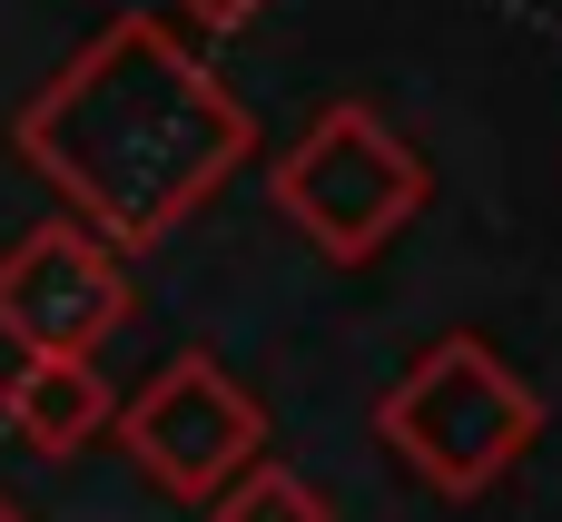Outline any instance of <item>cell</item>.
Masks as SVG:
<instances>
[{
  "label": "cell",
  "mask_w": 562,
  "mask_h": 522,
  "mask_svg": "<svg viewBox=\"0 0 562 522\" xmlns=\"http://www.w3.org/2000/svg\"><path fill=\"white\" fill-rule=\"evenodd\" d=\"M10 148L69 197V217L138 257L158 237H178L217 188L227 168L257 148V118L237 109V89L188 49L178 20L158 10H119L99 20L59 69L49 89L10 118Z\"/></svg>",
  "instance_id": "1"
},
{
  "label": "cell",
  "mask_w": 562,
  "mask_h": 522,
  "mask_svg": "<svg viewBox=\"0 0 562 522\" xmlns=\"http://www.w3.org/2000/svg\"><path fill=\"white\" fill-rule=\"evenodd\" d=\"M375 434H385V454H395L425 493L484 503V493L543 444V395H533L484 336L454 326V336H435V345L385 385Z\"/></svg>",
  "instance_id": "2"
},
{
  "label": "cell",
  "mask_w": 562,
  "mask_h": 522,
  "mask_svg": "<svg viewBox=\"0 0 562 522\" xmlns=\"http://www.w3.org/2000/svg\"><path fill=\"white\" fill-rule=\"evenodd\" d=\"M207 522H336V503H326L296 464L257 454L237 484H217V493H207Z\"/></svg>",
  "instance_id": "7"
},
{
  "label": "cell",
  "mask_w": 562,
  "mask_h": 522,
  "mask_svg": "<svg viewBox=\"0 0 562 522\" xmlns=\"http://www.w3.org/2000/svg\"><path fill=\"white\" fill-rule=\"evenodd\" d=\"M178 20H188L198 39H237V30L267 20V0H178Z\"/></svg>",
  "instance_id": "8"
},
{
  "label": "cell",
  "mask_w": 562,
  "mask_h": 522,
  "mask_svg": "<svg viewBox=\"0 0 562 522\" xmlns=\"http://www.w3.org/2000/svg\"><path fill=\"white\" fill-rule=\"evenodd\" d=\"M109 434H119V454L158 484V493H178V503H207L217 484H237L257 454H267V405L217 365V355H168L119 415H109Z\"/></svg>",
  "instance_id": "4"
},
{
  "label": "cell",
  "mask_w": 562,
  "mask_h": 522,
  "mask_svg": "<svg viewBox=\"0 0 562 522\" xmlns=\"http://www.w3.org/2000/svg\"><path fill=\"white\" fill-rule=\"evenodd\" d=\"M267 197H277L286 227H306L316 257L366 266V257H385L395 227L435 197V168L385 128L375 99H326V109L296 128V148L267 168Z\"/></svg>",
  "instance_id": "3"
},
{
  "label": "cell",
  "mask_w": 562,
  "mask_h": 522,
  "mask_svg": "<svg viewBox=\"0 0 562 522\" xmlns=\"http://www.w3.org/2000/svg\"><path fill=\"white\" fill-rule=\"evenodd\" d=\"M109 375H99V355H20L10 375H0V424H10V444H30L40 464H69V454H89L99 434H109Z\"/></svg>",
  "instance_id": "6"
},
{
  "label": "cell",
  "mask_w": 562,
  "mask_h": 522,
  "mask_svg": "<svg viewBox=\"0 0 562 522\" xmlns=\"http://www.w3.org/2000/svg\"><path fill=\"white\" fill-rule=\"evenodd\" d=\"M0 522H30V513H20V503H10V484H0Z\"/></svg>",
  "instance_id": "9"
},
{
  "label": "cell",
  "mask_w": 562,
  "mask_h": 522,
  "mask_svg": "<svg viewBox=\"0 0 562 522\" xmlns=\"http://www.w3.org/2000/svg\"><path fill=\"white\" fill-rule=\"evenodd\" d=\"M138 316L128 257L99 247L79 217H49L0 247V336L20 355H99Z\"/></svg>",
  "instance_id": "5"
}]
</instances>
